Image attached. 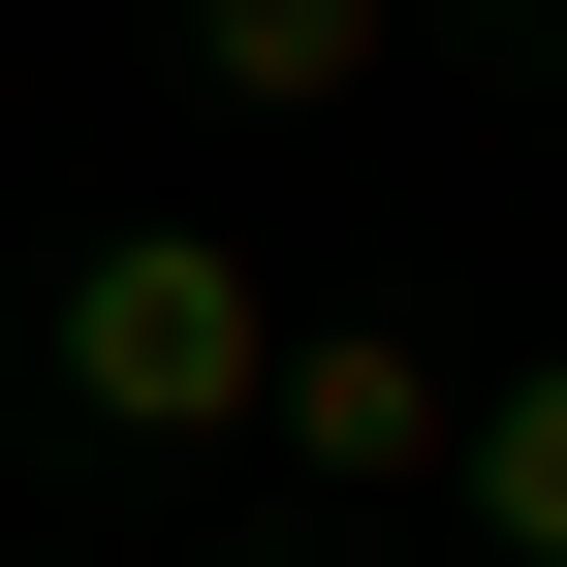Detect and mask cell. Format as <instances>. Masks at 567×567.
<instances>
[{"label": "cell", "mask_w": 567, "mask_h": 567, "mask_svg": "<svg viewBox=\"0 0 567 567\" xmlns=\"http://www.w3.org/2000/svg\"><path fill=\"white\" fill-rule=\"evenodd\" d=\"M284 567H347V536H284Z\"/></svg>", "instance_id": "5"}, {"label": "cell", "mask_w": 567, "mask_h": 567, "mask_svg": "<svg viewBox=\"0 0 567 567\" xmlns=\"http://www.w3.org/2000/svg\"><path fill=\"white\" fill-rule=\"evenodd\" d=\"M442 505L505 536V567H567V347H536V379H473V473H442Z\"/></svg>", "instance_id": "4"}, {"label": "cell", "mask_w": 567, "mask_h": 567, "mask_svg": "<svg viewBox=\"0 0 567 567\" xmlns=\"http://www.w3.org/2000/svg\"><path fill=\"white\" fill-rule=\"evenodd\" d=\"M189 95H252V126H347V95H379V0H189Z\"/></svg>", "instance_id": "3"}, {"label": "cell", "mask_w": 567, "mask_h": 567, "mask_svg": "<svg viewBox=\"0 0 567 567\" xmlns=\"http://www.w3.org/2000/svg\"><path fill=\"white\" fill-rule=\"evenodd\" d=\"M284 410V284L221 221H95L63 252V442H252Z\"/></svg>", "instance_id": "1"}, {"label": "cell", "mask_w": 567, "mask_h": 567, "mask_svg": "<svg viewBox=\"0 0 567 567\" xmlns=\"http://www.w3.org/2000/svg\"><path fill=\"white\" fill-rule=\"evenodd\" d=\"M252 442L347 473V505H442V473H473V379H442L410 316H284V410H252Z\"/></svg>", "instance_id": "2"}]
</instances>
